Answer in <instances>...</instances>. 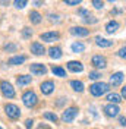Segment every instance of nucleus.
<instances>
[{"mask_svg": "<svg viewBox=\"0 0 126 129\" xmlns=\"http://www.w3.org/2000/svg\"><path fill=\"white\" fill-rule=\"evenodd\" d=\"M110 89V84H106V82H95L89 87V92L94 97H101L103 94L109 92Z\"/></svg>", "mask_w": 126, "mask_h": 129, "instance_id": "nucleus-1", "label": "nucleus"}, {"mask_svg": "<svg viewBox=\"0 0 126 129\" xmlns=\"http://www.w3.org/2000/svg\"><path fill=\"white\" fill-rule=\"evenodd\" d=\"M22 101H24V104L26 106V107H34V106L38 103V97H37V94L34 92V91H26L24 95H22Z\"/></svg>", "mask_w": 126, "mask_h": 129, "instance_id": "nucleus-2", "label": "nucleus"}, {"mask_svg": "<svg viewBox=\"0 0 126 129\" xmlns=\"http://www.w3.org/2000/svg\"><path fill=\"white\" fill-rule=\"evenodd\" d=\"M0 89H2V94L6 97V98H13L15 97V88L9 84L8 81H2Z\"/></svg>", "mask_w": 126, "mask_h": 129, "instance_id": "nucleus-3", "label": "nucleus"}, {"mask_svg": "<svg viewBox=\"0 0 126 129\" xmlns=\"http://www.w3.org/2000/svg\"><path fill=\"white\" fill-rule=\"evenodd\" d=\"M76 114H78V109L76 107H69V109H66L62 114V120L66 122V123H71L73 122V119L76 117Z\"/></svg>", "mask_w": 126, "mask_h": 129, "instance_id": "nucleus-4", "label": "nucleus"}, {"mask_svg": "<svg viewBox=\"0 0 126 129\" xmlns=\"http://www.w3.org/2000/svg\"><path fill=\"white\" fill-rule=\"evenodd\" d=\"M5 112L8 114V117H10V119H18L21 116V110L15 104H6L5 106Z\"/></svg>", "mask_w": 126, "mask_h": 129, "instance_id": "nucleus-5", "label": "nucleus"}, {"mask_svg": "<svg viewBox=\"0 0 126 129\" xmlns=\"http://www.w3.org/2000/svg\"><path fill=\"white\" fill-rule=\"evenodd\" d=\"M119 107L117 104H114V103H110V104H107L104 107V113H106V116H109V117H116L119 114Z\"/></svg>", "mask_w": 126, "mask_h": 129, "instance_id": "nucleus-6", "label": "nucleus"}, {"mask_svg": "<svg viewBox=\"0 0 126 129\" xmlns=\"http://www.w3.org/2000/svg\"><path fill=\"white\" fill-rule=\"evenodd\" d=\"M92 64H94L97 69H104L106 66H107V59L104 56H100V54H97V56L92 57Z\"/></svg>", "mask_w": 126, "mask_h": 129, "instance_id": "nucleus-7", "label": "nucleus"}, {"mask_svg": "<svg viewBox=\"0 0 126 129\" xmlns=\"http://www.w3.org/2000/svg\"><path fill=\"white\" fill-rule=\"evenodd\" d=\"M40 38L43 41H46V43H51V41H56V40H59L60 38V34L59 32H44V34H41L40 35Z\"/></svg>", "mask_w": 126, "mask_h": 129, "instance_id": "nucleus-8", "label": "nucleus"}, {"mask_svg": "<svg viewBox=\"0 0 126 129\" xmlns=\"http://www.w3.org/2000/svg\"><path fill=\"white\" fill-rule=\"evenodd\" d=\"M31 73H34V75H46L47 73V68L44 66V64L41 63H34L31 64Z\"/></svg>", "mask_w": 126, "mask_h": 129, "instance_id": "nucleus-9", "label": "nucleus"}, {"mask_svg": "<svg viewBox=\"0 0 126 129\" xmlns=\"http://www.w3.org/2000/svg\"><path fill=\"white\" fill-rule=\"evenodd\" d=\"M71 34L75 37H87V35H89V29H85L82 26H72Z\"/></svg>", "mask_w": 126, "mask_h": 129, "instance_id": "nucleus-10", "label": "nucleus"}, {"mask_svg": "<svg viewBox=\"0 0 126 129\" xmlns=\"http://www.w3.org/2000/svg\"><path fill=\"white\" fill-rule=\"evenodd\" d=\"M40 89H41V92H43V94L48 95V94H51V92L54 91V84H53L51 81H46V82H43V84H41Z\"/></svg>", "mask_w": 126, "mask_h": 129, "instance_id": "nucleus-11", "label": "nucleus"}, {"mask_svg": "<svg viewBox=\"0 0 126 129\" xmlns=\"http://www.w3.org/2000/svg\"><path fill=\"white\" fill-rule=\"evenodd\" d=\"M68 69L71 71V72H82L84 71V64L81 63V62H76V60H71L69 63H68Z\"/></svg>", "mask_w": 126, "mask_h": 129, "instance_id": "nucleus-12", "label": "nucleus"}, {"mask_svg": "<svg viewBox=\"0 0 126 129\" xmlns=\"http://www.w3.org/2000/svg\"><path fill=\"white\" fill-rule=\"evenodd\" d=\"M122 81H123V73L122 72H116L113 73L110 76V85L113 87H119L120 84H122Z\"/></svg>", "mask_w": 126, "mask_h": 129, "instance_id": "nucleus-13", "label": "nucleus"}, {"mask_svg": "<svg viewBox=\"0 0 126 129\" xmlns=\"http://www.w3.org/2000/svg\"><path fill=\"white\" fill-rule=\"evenodd\" d=\"M31 53H34L35 56H41L46 53V48L43 47V44L40 43H32L31 44Z\"/></svg>", "mask_w": 126, "mask_h": 129, "instance_id": "nucleus-14", "label": "nucleus"}, {"mask_svg": "<svg viewBox=\"0 0 126 129\" xmlns=\"http://www.w3.org/2000/svg\"><path fill=\"white\" fill-rule=\"evenodd\" d=\"M95 44L98 46V47H111L113 46V41L110 40H106V38H103V37H100V35H97L95 37Z\"/></svg>", "mask_w": 126, "mask_h": 129, "instance_id": "nucleus-15", "label": "nucleus"}, {"mask_svg": "<svg viewBox=\"0 0 126 129\" xmlns=\"http://www.w3.org/2000/svg\"><path fill=\"white\" fill-rule=\"evenodd\" d=\"M117 29H119L117 21H110V22H107V25H106V31L109 32V34H113V32H116Z\"/></svg>", "mask_w": 126, "mask_h": 129, "instance_id": "nucleus-16", "label": "nucleus"}, {"mask_svg": "<svg viewBox=\"0 0 126 129\" xmlns=\"http://www.w3.org/2000/svg\"><path fill=\"white\" fill-rule=\"evenodd\" d=\"M48 56L51 59H60L62 57V48L60 47H51L48 50Z\"/></svg>", "mask_w": 126, "mask_h": 129, "instance_id": "nucleus-17", "label": "nucleus"}, {"mask_svg": "<svg viewBox=\"0 0 126 129\" xmlns=\"http://www.w3.org/2000/svg\"><path fill=\"white\" fill-rule=\"evenodd\" d=\"M26 60V57L25 56H15V57H10L9 59V64H12V66H16V64H22Z\"/></svg>", "mask_w": 126, "mask_h": 129, "instance_id": "nucleus-18", "label": "nucleus"}, {"mask_svg": "<svg viewBox=\"0 0 126 129\" xmlns=\"http://www.w3.org/2000/svg\"><path fill=\"white\" fill-rule=\"evenodd\" d=\"M31 82V76H28V75H21L18 79H16V84L19 85V87H24V85H28Z\"/></svg>", "mask_w": 126, "mask_h": 129, "instance_id": "nucleus-19", "label": "nucleus"}, {"mask_svg": "<svg viewBox=\"0 0 126 129\" xmlns=\"http://www.w3.org/2000/svg\"><path fill=\"white\" fill-rule=\"evenodd\" d=\"M29 19H31L32 24H40L41 22V15L37 10H32V12H29Z\"/></svg>", "mask_w": 126, "mask_h": 129, "instance_id": "nucleus-20", "label": "nucleus"}, {"mask_svg": "<svg viewBox=\"0 0 126 129\" xmlns=\"http://www.w3.org/2000/svg\"><path fill=\"white\" fill-rule=\"evenodd\" d=\"M51 72H53V75L60 76V78L66 76V71H65L63 68H60V66H53V68H51Z\"/></svg>", "mask_w": 126, "mask_h": 129, "instance_id": "nucleus-21", "label": "nucleus"}, {"mask_svg": "<svg viewBox=\"0 0 126 129\" xmlns=\"http://www.w3.org/2000/svg\"><path fill=\"white\" fill-rule=\"evenodd\" d=\"M107 101L117 104V103H120V101H122V97L119 95V94H116V92H111V94H109V95H107Z\"/></svg>", "mask_w": 126, "mask_h": 129, "instance_id": "nucleus-22", "label": "nucleus"}, {"mask_svg": "<svg viewBox=\"0 0 126 129\" xmlns=\"http://www.w3.org/2000/svg\"><path fill=\"white\" fill-rule=\"evenodd\" d=\"M71 87L75 91H78V92H82L84 91V84L81 81H71Z\"/></svg>", "mask_w": 126, "mask_h": 129, "instance_id": "nucleus-23", "label": "nucleus"}, {"mask_svg": "<svg viewBox=\"0 0 126 129\" xmlns=\"http://www.w3.org/2000/svg\"><path fill=\"white\" fill-rule=\"evenodd\" d=\"M84 50H85V46L82 43H73L72 44V51L73 53H82Z\"/></svg>", "mask_w": 126, "mask_h": 129, "instance_id": "nucleus-24", "label": "nucleus"}, {"mask_svg": "<svg viewBox=\"0 0 126 129\" xmlns=\"http://www.w3.org/2000/svg\"><path fill=\"white\" fill-rule=\"evenodd\" d=\"M26 3H28V0H15L13 2V6L16 9H24L26 6Z\"/></svg>", "mask_w": 126, "mask_h": 129, "instance_id": "nucleus-25", "label": "nucleus"}, {"mask_svg": "<svg viewBox=\"0 0 126 129\" xmlns=\"http://www.w3.org/2000/svg\"><path fill=\"white\" fill-rule=\"evenodd\" d=\"M44 117L48 119V120H51V122H57V116H56L54 113H50V112L44 113Z\"/></svg>", "mask_w": 126, "mask_h": 129, "instance_id": "nucleus-26", "label": "nucleus"}, {"mask_svg": "<svg viewBox=\"0 0 126 129\" xmlns=\"http://www.w3.org/2000/svg\"><path fill=\"white\" fill-rule=\"evenodd\" d=\"M89 79H94V81H97V79H100L101 78V73L100 72H89Z\"/></svg>", "mask_w": 126, "mask_h": 129, "instance_id": "nucleus-27", "label": "nucleus"}, {"mask_svg": "<svg viewBox=\"0 0 126 129\" xmlns=\"http://www.w3.org/2000/svg\"><path fill=\"white\" fill-rule=\"evenodd\" d=\"M92 6L95 9H103L104 8V3H103L101 0H92Z\"/></svg>", "mask_w": 126, "mask_h": 129, "instance_id": "nucleus-28", "label": "nucleus"}, {"mask_svg": "<svg viewBox=\"0 0 126 129\" xmlns=\"http://www.w3.org/2000/svg\"><path fill=\"white\" fill-rule=\"evenodd\" d=\"M66 5H69V6H75V5H79L82 0H63Z\"/></svg>", "mask_w": 126, "mask_h": 129, "instance_id": "nucleus-29", "label": "nucleus"}, {"mask_svg": "<svg viewBox=\"0 0 126 129\" xmlns=\"http://www.w3.org/2000/svg\"><path fill=\"white\" fill-rule=\"evenodd\" d=\"M117 56L126 60V47H122L120 50H119V51H117Z\"/></svg>", "mask_w": 126, "mask_h": 129, "instance_id": "nucleus-30", "label": "nucleus"}, {"mask_svg": "<svg viewBox=\"0 0 126 129\" xmlns=\"http://www.w3.org/2000/svg\"><path fill=\"white\" fill-rule=\"evenodd\" d=\"M22 34H24V38H29V37L32 35V31L29 29V28H24Z\"/></svg>", "mask_w": 126, "mask_h": 129, "instance_id": "nucleus-31", "label": "nucleus"}, {"mask_svg": "<svg viewBox=\"0 0 126 129\" xmlns=\"http://www.w3.org/2000/svg\"><path fill=\"white\" fill-rule=\"evenodd\" d=\"M85 22H88V24H95V22H97V19H95L94 16L88 15L87 18H85Z\"/></svg>", "mask_w": 126, "mask_h": 129, "instance_id": "nucleus-32", "label": "nucleus"}, {"mask_svg": "<svg viewBox=\"0 0 126 129\" xmlns=\"http://www.w3.org/2000/svg\"><path fill=\"white\" fill-rule=\"evenodd\" d=\"M32 123H34V122H32L31 119H28V120L25 122V126H26L28 129H31V128H32Z\"/></svg>", "mask_w": 126, "mask_h": 129, "instance_id": "nucleus-33", "label": "nucleus"}, {"mask_svg": "<svg viewBox=\"0 0 126 129\" xmlns=\"http://www.w3.org/2000/svg\"><path fill=\"white\" fill-rule=\"evenodd\" d=\"M79 15H84L85 18H87V16L89 15V12H88V10H85V9H81V10H79Z\"/></svg>", "mask_w": 126, "mask_h": 129, "instance_id": "nucleus-34", "label": "nucleus"}, {"mask_svg": "<svg viewBox=\"0 0 126 129\" xmlns=\"http://www.w3.org/2000/svg\"><path fill=\"white\" fill-rule=\"evenodd\" d=\"M16 46H13V44H6L5 46V50H15Z\"/></svg>", "mask_w": 126, "mask_h": 129, "instance_id": "nucleus-35", "label": "nucleus"}, {"mask_svg": "<svg viewBox=\"0 0 126 129\" xmlns=\"http://www.w3.org/2000/svg\"><path fill=\"white\" fill-rule=\"evenodd\" d=\"M119 122H120V125H122V126H126V117H120Z\"/></svg>", "mask_w": 126, "mask_h": 129, "instance_id": "nucleus-36", "label": "nucleus"}, {"mask_svg": "<svg viewBox=\"0 0 126 129\" xmlns=\"http://www.w3.org/2000/svg\"><path fill=\"white\" fill-rule=\"evenodd\" d=\"M122 97H123V98L126 100V85L123 87V88H122Z\"/></svg>", "mask_w": 126, "mask_h": 129, "instance_id": "nucleus-37", "label": "nucleus"}, {"mask_svg": "<svg viewBox=\"0 0 126 129\" xmlns=\"http://www.w3.org/2000/svg\"><path fill=\"white\" fill-rule=\"evenodd\" d=\"M38 129H48V128H46V126H40Z\"/></svg>", "mask_w": 126, "mask_h": 129, "instance_id": "nucleus-38", "label": "nucleus"}, {"mask_svg": "<svg viewBox=\"0 0 126 129\" xmlns=\"http://www.w3.org/2000/svg\"><path fill=\"white\" fill-rule=\"evenodd\" d=\"M109 2H111V3H113V2H116V0H109Z\"/></svg>", "mask_w": 126, "mask_h": 129, "instance_id": "nucleus-39", "label": "nucleus"}, {"mask_svg": "<svg viewBox=\"0 0 126 129\" xmlns=\"http://www.w3.org/2000/svg\"><path fill=\"white\" fill-rule=\"evenodd\" d=\"M0 129H2V128H0Z\"/></svg>", "mask_w": 126, "mask_h": 129, "instance_id": "nucleus-40", "label": "nucleus"}]
</instances>
